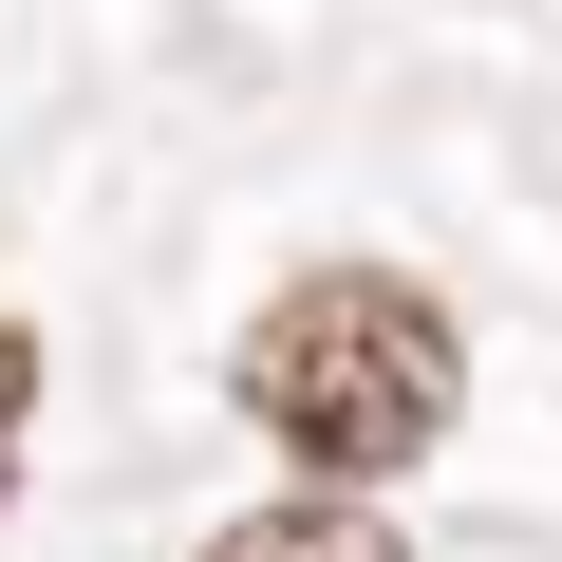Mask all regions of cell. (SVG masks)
<instances>
[{
  "mask_svg": "<svg viewBox=\"0 0 562 562\" xmlns=\"http://www.w3.org/2000/svg\"><path fill=\"white\" fill-rule=\"evenodd\" d=\"M225 394H244V431H262L281 469H319V487L375 506V487L469 413V338H450V301H431L413 262H301V281L244 319Z\"/></svg>",
  "mask_w": 562,
  "mask_h": 562,
  "instance_id": "6da1fadb",
  "label": "cell"
},
{
  "mask_svg": "<svg viewBox=\"0 0 562 562\" xmlns=\"http://www.w3.org/2000/svg\"><path fill=\"white\" fill-rule=\"evenodd\" d=\"M206 562H413L357 487H301V506H244V525H206Z\"/></svg>",
  "mask_w": 562,
  "mask_h": 562,
  "instance_id": "7a4b0ae2",
  "label": "cell"
},
{
  "mask_svg": "<svg viewBox=\"0 0 562 562\" xmlns=\"http://www.w3.org/2000/svg\"><path fill=\"white\" fill-rule=\"evenodd\" d=\"M20 394H38V338L0 319V469H20Z\"/></svg>",
  "mask_w": 562,
  "mask_h": 562,
  "instance_id": "3957f363",
  "label": "cell"
}]
</instances>
